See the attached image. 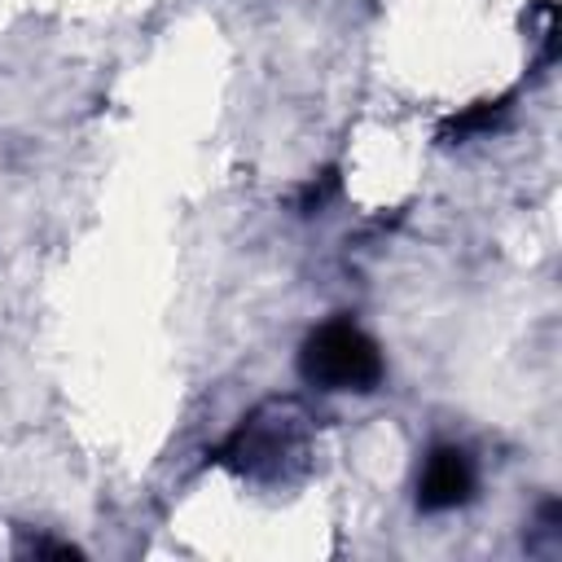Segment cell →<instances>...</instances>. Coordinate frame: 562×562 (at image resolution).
<instances>
[{
  "instance_id": "7a4b0ae2",
  "label": "cell",
  "mask_w": 562,
  "mask_h": 562,
  "mask_svg": "<svg viewBox=\"0 0 562 562\" xmlns=\"http://www.w3.org/2000/svg\"><path fill=\"white\" fill-rule=\"evenodd\" d=\"M294 443H299V426L285 417L281 404H272V408H259L255 417H246L228 435V443L220 448V461L241 474H268L272 465L285 461V452Z\"/></svg>"
},
{
  "instance_id": "5b68a950",
  "label": "cell",
  "mask_w": 562,
  "mask_h": 562,
  "mask_svg": "<svg viewBox=\"0 0 562 562\" xmlns=\"http://www.w3.org/2000/svg\"><path fill=\"white\" fill-rule=\"evenodd\" d=\"M334 189H338V171H321V176L303 189L299 206H303V211H316V206H325V202H329V193H334Z\"/></svg>"
},
{
  "instance_id": "3957f363",
  "label": "cell",
  "mask_w": 562,
  "mask_h": 562,
  "mask_svg": "<svg viewBox=\"0 0 562 562\" xmlns=\"http://www.w3.org/2000/svg\"><path fill=\"white\" fill-rule=\"evenodd\" d=\"M474 492V465L461 448H435L426 457V470H422V483H417V505L426 514H443V509H457L465 505Z\"/></svg>"
},
{
  "instance_id": "6da1fadb",
  "label": "cell",
  "mask_w": 562,
  "mask_h": 562,
  "mask_svg": "<svg viewBox=\"0 0 562 562\" xmlns=\"http://www.w3.org/2000/svg\"><path fill=\"white\" fill-rule=\"evenodd\" d=\"M299 369L321 391H373L382 382V356L373 338L342 316L307 334Z\"/></svg>"
},
{
  "instance_id": "277c9868",
  "label": "cell",
  "mask_w": 562,
  "mask_h": 562,
  "mask_svg": "<svg viewBox=\"0 0 562 562\" xmlns=\"http://www.w3.org/2000/svg\"><path fill=\"white\" fill-rule=\"evenodd\" d=\"M501 114H505V101H479V105H470L465 114L448 119L443 140H465V136H474V132H487V127H492Z\"/></svg>"
}]
</instances>
